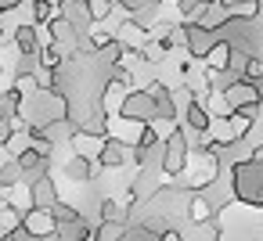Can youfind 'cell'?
I'll use <instances>...</instances> for the list:
<instances>
[{"label":"cell","mask_w":263,"mask_h":241,"mask_svg":"<svg viewBox=\"0 0 263 241\" xmlns=\"http://www.w3.org/2000/svg\"><path fill=\"white\" fill-rule=\"evenodd\" d=\"M159 115V101L148 94V90H130L119 105V119H130V123H141L148 126L152 119Z\"/></svg>","instance_id":"6da1fadb"},{"label":"cell","mask_w":263,"mask_h":241,"mask_svg":"<svg viewBox=\"0 0 263 241\" xmlns=\"http://www.w3.org/2000/svg\"><path fill=\"white\" fill-rule=\"evenodd\" d=\"M184 40H187V51H191V58H195V62H205V58H209V51L220 44V36H216V33H209V29L195 26V22H184Z\"/></svg>","instance_id":"7a4b0ae2"},{"label":"cell","mask_w":263,"mask_h":241,"mask_svg":"<svg viewBox=\"0 0 263 241\" xmlns=\"http://www.w3.org/2000/svg\"><path fill=\"white\" fill-rule=\"evenodd\" d=\"M187 155H191V148H187V140H184V133L177 130L170 140H166V158H162V173L166 176H180L184 169H187Z\"/></svg>","instance_id":"3957f363"},{"label":"cell","mask_w":263,"mask_h":241,"mask_svg":"<svg viewBox=\"0 0 263 241\" xmlns=\"http://www.w3.org/2000/svg\"><path fill=\"white\" fill-rule=\"evenodd\" d=\"M130 155H134V148H126V144H123V140H116V137H105L98 162H101L108 173H116V169H123V166L130 162Z\"/></svg>","instance_id":"277c9868"},{"label":"cell","mask_w":263,"mask_h":241,"mask_svg":"<svg viewBox=\"0 0 263 241\" xmlns=\"http://www.w3.org/2000/svg\"><path fill=\"white\" fill-rule=\"evenodd\" d=\"M22 227L40 241V237H51L54 230H58V223H54V216H51V209H29L26 216H22Z\"/></svg>","instance_id":"5b68a950"},{"label":"cell","mask_w":263,"mask_h":241,"mask_svg":"<svg viewBox=\"0 0 263 241\" xmlns=\"http://www.w3.org/2000/svg\"><path fill=\"white\" fill-rule=\"evenodd\" d=\"M223 97H227L231 112H238V108H245V105H256V101H263V97H259V87H256V83H249V79H238V83H234V87H231Z\"/></svg>","instance_id":"8992f818"},{"label":"cell","mask_w":263,"mask_h":241,"mask_svg":"<svg viewBox=\"0 0 263 241\" xmlns=\"http://www.w3.org/2000/svg\"><path fill=\"white\" fill-rule=\"evenodd\" d=\"M29 198H33V209H54V202H58V191H54V180H51V176H44V180H36V184L29 187Z\"/></svg>","instance_id":"52a82bcc"},{"label":"cell","mask_w":263,"mask_h":241,"mask_svg":"<svg viewBox=\"0 0 263 241\" xmlns=\"http://www.w3.org/2000/svg\"><path fill=\"white\" fill-rule=\"evenodd\" d=\"M15 47H18V54H40V33L33 22H22L15 29Z\"/></svg>","instance_id":"ba28073f"},{"label":"cell","mask_w":263,"mask_h":241,"mask_svg":"<svg viewBox=\"0 0 263 241\" xmlns=\"http://www.w3.org/2000/svg\"><path fill=\"white\" fill-rule=\"evenodd\" d=\"M40 69H44V65H40V54H18V62H15V79L26 83V79H33Z\"/></svg>","instance_id":"9c48e42d"},{"label":"cell","mask_w":263,"mask_h":241,"mask_svg":"<svg viewBox=\"0 0 263 241\" xmlns=\"http://www.w3.org/2000/svg\"><path fill=\"white\" fill-rule=\"evenodd\" d=\"M51 216H54V223H58V227H62V223H76V219H83V212H80V209H72V205H69V202H62V198L54 202Z\"/></svg>","instance_id":"30bf717a"},{"label":"cell","mask_w":263,"mask_h":241,"mask_svg":"<svg viewBox=\"0 0 263 241\" xmlns=\"http://www.w3.org/2000/svg\"><path fill=\"white\" fill-rule=\"evenodd\" d=\"M54 15H58V11H54L51 0H33V26H51Z\"/></svg>","instance_id":"8fae6325"},{"label":"cell","mask_w":263,"mask_h":241,"mask_svg":"<svg viewBox=\"0 0 263 241\" xmlns=\"http://www.w3.org/2000/svg\"><path fill=\"white\" fill-rule=\"evenodd\" d=\"M166 44L162 40H155V44H144V51H141V62H148V65H162L166 62Z\"/></svg>","instance_id":"7c38bea8"},{"label":"cell","mask_w":263,"mask_h":241,"mask_svg":"<svg viewBox=\"0 0 263 241\" xmlns=\"http://www.w3.org/2000/svg\"><path fill=\"white\" fill-rule=\"evenodd\" d=\"M18 4H26V0H0V15H4V11H15Z\"/></svg>","instance_id":"4fadbf2b"},{"label":"cell","mask_w":263,"mask_h":241,"mask_svg":"<svg viewBox=\"0 0 263 241\" xmlns=\"http://www.w3.org/2000/svg\"><path fill=\"white\" fill-rule=\"evenodd\" d=\"M202 4H216V0H202Z\"/></svg>","instance_id":"5bb4252c"}]
</instances>
